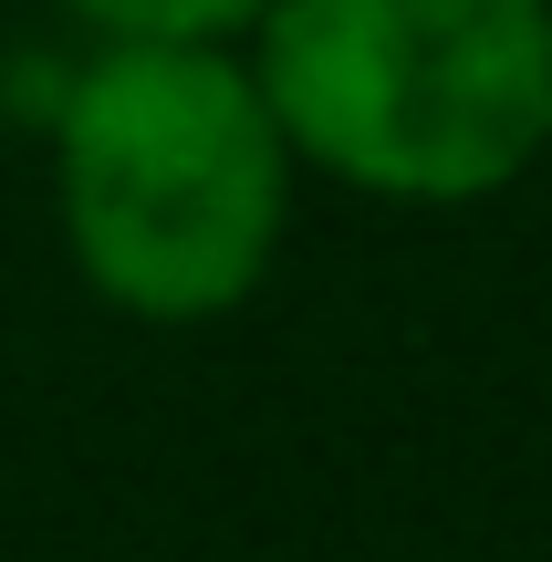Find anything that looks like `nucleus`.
Segmentation results:
<instances>
[{
    "label": "nucleus",
    "instance_id": "f257e3e1",
    "mask_svg": "<svg viewBox=\"0 0 552 562\" xmlns=\"http://www.w3.org/2000/svg\"><path fill=\"white\" fill-rule=\"evenodd\" d=\"M53 209L94 302L219 323L292 220V146L229 42H104L53 115Z\"/></svg>",
    "mask_w": 552,
    "mask_h": 562
},
{
    "label": "nucleus",
    "instance_id": "f03ea898",
    "mask_svg": "<svg viewBox=\"0 0 552 562\" xmlns=\"http://www.w3.org/2000/svg\"><path fill=\"white\" fill-rule=\"evenodd\" d=\"M250 32L282 146L365 199L459 209L552 146V0H271Z\"/></svg>",
    "mask_w": 552,
    "mask_h": 562
},
{
    "label": "nucleus",
    "instance_id": "7ed1b4c3",
    "mask_svg": "<svg viewBox=\"0 0 552 562\" xmlns=\"http://www.w3.org/2000/svg\"><path fill=\"white\" fill-rule=\"evenodd\" d=\"M261 11L271 0H74V21L104 42H229Z\"/></svg>",
    "mask_w": 552,
    "mask_h": 562
}]
</instances>
